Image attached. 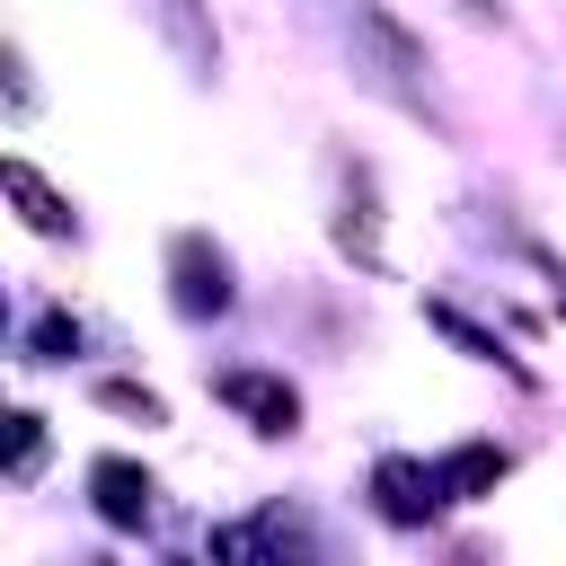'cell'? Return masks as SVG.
Here are the masks:
<instances>
[{
	"mask_svg": "<svg viewBox=\"0 0 566 566\" xmlns=\"http://www.w3.org/2000/svg\"><path fill=\"white\" fill-rule=\"evenodd\" d=\"M327 195H336V212H327V239H336V256H354L363 274H380L389 256H380V177H371V159H354V150H327Z\"/></svg>",
	"mask_w": 566,
	"mask_h": 566,
	"instance_id": "6da1fadb",
	"label": "cell"
},
{
	"mask_svg": "<svg viewBox=\"0 0 566 566\" xmlns=\"http://www.w3.org/2000/svg\"><path fill=\"white\" fill-rule=\"evenodd\" d=\"M239 301V274H230V248L212 239V230H177L168 239V310L177 318H221Z\"/></svg>",
	"mask_w": 566,
	"mask_h": 566,
	"instance_id": "7a4b0ae2",
	"label": "cell"
},
{
	"mask_svg": "<svg viewBox=\"0 0 566 566\" xmlns=\"http://www.w3.org/2000/svg\"><path fill=\"white\" fill-rule=\"evenodd\" d=\"M212 398H221L230 416H248L265 442L301 433V389H292L283 371H256V363H221V371H212Z\"/></svg>",
	"mask_w": 566,
	"mask_h": 566,
	"instance_id": "3957f363",
	"label": "cell"
},
{
	"mask_svg": "<svg viewBox=\"0 0 566 566\" xmlns=\"http://www.w3.org/2000/svg\"><path fill=\"white\" fill-rule=\"evenodd\" d=\"M150 495H159V478L142 460H124V451H97L88 460V504H97L106 531H142L150 522Z\"/></svg>",
	"mask_w": 566,
	"mask_h": 566,
	"instance_id": "277c9868",
	"label": "cell"
},
{
	"mask_svg": "<svg viewBox=\"0 0 566 566\" xmlns=\"http://www.w3.org/2000/svg\"><path fill=\"white\" fill-rule=\"evenodd\" d=\"M371 504H380V522H398V531H416V522H433V513H442V486H433V460H407V451H389V460L371 469Z\"/></svg>",
	"mask_w": 566,
	"mask_h": 566,
	"instance_id": "5b68a950",
	"label": "cell"
},
{
	"mask_svg": "<svg viewBox=\"0 0 566 566\" xmlns=\"http://www.w3.org/2000/svg\"><path fill=\"white\" fill-rule=\"evenodd\" d=\"M0 186H9V203H18V221H27L35 239H80L71 195H53V186L35 177V159H0Z\"/></svg>",
	"mask_w": 566,
	"mask_h": 566,
	"instance_id": "8992f818",
	"label": "cell"
},
{
	"mask_svg": "<svg viewBox=\"0 0 566 566\" xmlns=\"http://www.w3.org/2000/svg\"><path fill=\"white\" fill-rule=\"evenodd\" d=\"M504 469H513V451H504V442H460V451H442V460H433V486H442V504H478V495H495V486H504Z\"/></svg>",
	"mask_w": 566,
	"mask_h": 566,
	"instance_id": "52a82bcc",
	"label": "cell"
},
{
	"mask_svg": "<svg viewBox=\"0 0 566 566\" xmlns=\"http://www.w3.org/2000/svg\"><path fill=\"white\" fill-rule=\"evenodd\" d=\"M424 327H442V336H451V345H460L469 363H495V371H513V380H531V371H522V354H513V345H504L495 327H478V318H469L460 301H442V292H424Z\"/></svg>",
	"mask_w": 566,
	"mask_h": 566,
	"instance_id": "ba28073f",
	"label": "cell"
},
{
	"mask_svg": "<svg viewBox=\"0 0 566 566\" xmlns=\"http://www.w3.org/2000/svg\"><path fill=\"white\" fill-rule=\"evenodd\" d=\"M150 9H159V27H168L177 62H186L195 80H212V71H221V35H212V18H203L195 0H150Z\"/></svg>",
	"mask_w": 566,
	"mask_h": 566,
	"instance_id": "9c48e42d",
	"label": "cell"
},
{
	"mask_svg": "<svg viewBox=\"0 0 566 566\" xmlns=\"http://www.w3.org/2000/svg\"><path fill=\"white\" fill-rule=\"evenodd\" d=\"M71 354H80V318L62 301H44L35 327H27V363H71Z\"/></svg>",
	"mask_w": 566,
	"mask_h": 566,
	"instance_id": "30bf717a",
	"label": "cell"
},
{
	"mask_svg": "<svg viewBox=\"0 0 566 566\" xmlns=\"http://www.w3.org/2000/svg\"><path fill=\"white\" fill-rule=\"evenodd\" d=\"M88 398H97L106 416H133V424H168V398H159V389H142V380H115V371H106V380H88Z\"/></svg>",
	"mask_w": 566,
	"mask_h": 566,
	"instance_id": "8fae6325",
	"label": "cell"
},
{
	"mask_svg": "<svg viewBox=\"0 0 566 566\" xmlns=\"http://www.w3.org/2000/svg\"><path fill=\"white\" fill-rule=\"evenodd\" d=\"M35 469H44V416L9 407V486H35Z\"/></svg>",
	"mask_w": 566,
	"mask_h": 566,
	"instance_id": "7c38bea8",
	"label": "cell"
}]
</instances>
